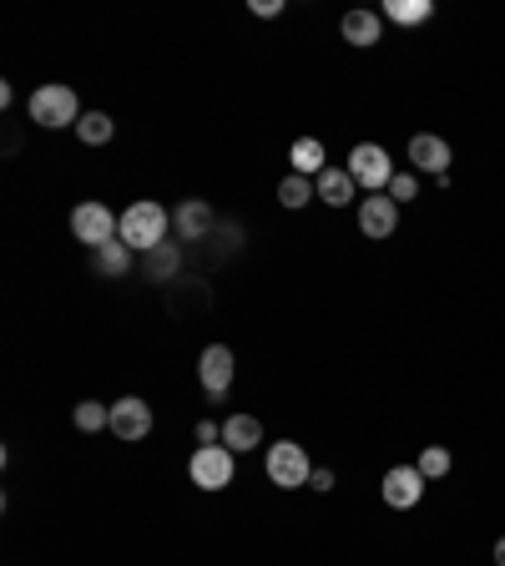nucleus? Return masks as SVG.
I'll return each mask as SVG.
<instances>
[{
  "instance_id": "obj_1",
  "label": "nucleus",
  "mask_w": 505,
  "mask_h": 566,
  "mask_svg": "<svg viewBox=\"0 0 505 566\" xmlns=\"http://www.w3.org/2000/svg\"><path fill=\"white\" fill-rule=\"evenodd\" d=\"M167 228H173V218H167V208L152 198L132 203V208L121 212V243L132 253H152L162 249V238H167Z\"/></svg>"
},
{
  "instance_id": "obj_2",
  "label": "nucleus",
  "mask_w": 505,
  "mask_h": 566,
  "mask_svg": "<svg viewBox=\"0 0 505 566\" xmlns=\"http://www.w3.org/2000/svg\"><path fill=\"white\" fill-rule=\"evenodd\" d=\"M81 117H86V112H81L77 92H71V86H61V81H51V86H36V92H31V122H36V127H46V132L77 127Z\"/></svg>"
},
{
  "instance_id": "obj_3",
  "label": "nucleus",
  "mask_w": 505,
  "mask_h": 566,
  "mask_svg": "<svg viewBox=\"0 0 505 566\" xmlns=\"http://www.w3.org/2000/svg\"><path fill=\"white\" fill-rule=\"evenodd\" d=\"M71 238L86 249H107L111 238H121V218H111L107 203H77L71 208Z\"/></svg>"
},
{
  "instance_id": "obj_4",
  "label": "nucleus",
  "mask_w": 505,
  "mask_h": 566,
  "mask_svg": "<svg viewBox=\"0 0 505 566\" xmlns=\"http://www.w3.org/2000/svg\"><path fill=\"white\" fill-rule=\"evenodd\" d=\"M308 475H314V465H308V450L298 446V440H279V446H268V481H273L279 490L308 486Z\"/></svg>"
},
{
  "instance_id": "obj_5",
  "label": "nucleus",
  "mask_w": 505,
  "mask_h": 566,
  "mask_svg": "<svg viewBox=\"0 0 505 566\" xmlns=\"http://www.w3.org/2000/svg\"><path fill=\"white\" fill-rule=\"evenodd\" d=\"M349 177L360 187H369V193H385L395 183V162H389V152L379 142H360L349 152Z\"/></svg>"
},
{
  "instance_id": "obj_6",
  "label": "nucleus",
  "mask_w": 505,
  "mask_h": 566,
  "mask_svg": "<svg viewBox=\"0 0 505 566\" xmlns=\"http://www.w3.org/2000/svg\"><path fill=\"white\" fill-rule=\"evenodd\" d=\"M187 475H192V486H198V490H223V486H233V450H227V446H202V450H192Z\"/></svg>"
},
{
  "instance_id": "obj_7",
  "label": "nucleus",
  "mask_w": 505,
  "mask_h": 566,
  "mask_svg": "<svg viewBox=\"0 0 505 566\" xmlns=\"http://www.w3.org/2000/svg\"><path fill=\"white\" fill-rule=\"evenodd\" d=\"M425 486H430V481L420 475V465H395V471H385L379 496H385V506H395V511H410V506H420Z\"/></svg>"
},
{
  "instance_id": "obj_8",
  "label": "nucleus",
  "mask_w": 505,
  "mask_h": 566,
  "mask_svg": "<svg viewBox=\"0 0 505 566\" xmlns=\"http://www.w3.org/2000/svg\"><path fill=\"white\" fill-rule=\"evenodd\" d=\"M198 374H202V390L213 400H223L227 390H233V374H238V359H233V349L227 344H208L202 349V365H198Z\"/></svg>"
},
{
  "instance_id": "obj_9",
  "label": "nucleus",
  "mask_w": 505,
  "mask_h": 566,
  "mask_svg": "<svg viewBox=\"0 0 505 566\" xmlns=\"http://www.w3.org/2000/svg\"><path fill=\"white\" fill-rule=\"evenodd\" d=\"M111 435H117V440H146V435H152V405L137 395L117 400V405H111Z\"/></svg>"
},
{
  "instance_id": "obj_10",
  "label": "nucleus",
  "mask_w": 505,
  "mask_h": 566,
  "mask_svg": "<svg viewBox=\"0 0 505 566\" xmlns=\"http://www.w3.org/2000/svg\"><path fill=\"white\" fill-rule=\"evenodd\" d=\"M399 228V203L389 198V193H369V198L360 203V233L364 238H395Z\"/></svg>"
},
{
  "instance_id": "obj_11",
  "label": "nucleus",
  "mask_w": 505,
  "mask_h": 566,
  "mask_svg": "<svg viewBox=\"0 0 505 566\" xmlns=\"http://www.w3.org/2000/svg\"><path fill=\"white\" fill-rule=\"evenodd\" d=\"M410 162L420 172H430V177H450V142L445 137H435V132H420V137H410Z\"/></svg>"
},
{
  "instance_id": "obj_12",
  "label": "nucleus",
  "mask_w": 505,
  "mask_h": 566,
  "mask_svg": "<svg viewBox=\"0 0 505 566\" xmlns=\"http://www.w3.org/2000/svg\"><path fill=\"white\" fill-rule=\"evenodd\" d=\"M354 177H349V168H324L319 177H314V198L324 203V208H349L354 203Z\"/></svg>"
},
{
  "instance_id": "obj_13",
  "label": "nucleus",
  "mask_w": 505,
  "mask_h": 566,
  "mask_svg": "<svg viewBox=\"0 0 505 566\" xmlns=\"http://www.w3.org/2000/svg\"><path fill=\"white\" fill-rule=\"evenodd\" d=\"M339 31H344L349 46L369 51V46H379V36H385V15H379V11H349Z\"/></svg>"
},
{
  "instance_id": "obj_14",
  "label": "nucleus",
  "mask_w": 505,
  "mask_h": 566,
  "mask_svg": "<svg viewBox=\"0 0 505 566\" xmlns=\"http://www.w3.org/2000/svg\"><path fill=\"white\" fill-rule=\"evenodd\" d=\"M173 223H177V233L187 238V243H198L208 228H213V208L202 198H187V203H177V212H173Z\"/></svg>"
},
{
  "instance_id": "obj_15",
  "label": "nucleus",
  "mask_w": 505,
  "mask_h": 566,
  "mask_svg": "<svg viewBox=\"0 0 505 566\" xmlns=\"http://www.w3.org/2000/svg\"><path fill=\"white\" fill-rule=\"evenodd\" d=\"M223 446L233 450V455H243V450L263 446V425L252 420V415H233V420H223Z\"/></svg>"
},
{
  "instance_id": "obj_16",
  "label": "nucleus",
  "mask_w": 505,
  "mask_h": 566,
  "mask_svg": "<svg viewBox=\"0 0 505 566\" xmlns=\"http://www.w3.org/2000/svg\"><path fill=\"white\" fill-rule=\"evenodd\" d=\"M289 162L298 177H319L324 172V142L319 137H298V142L289 147Z\"/></svg>"
},
{
  "instance_id": "obj_17",
  "label": "nucleus",
  "mask_w": 505,
  "mask_h": 566,
  "mask_svg": "<svg viewBox=\"0 0 505 566\" xmlns=\"http://www.w3.org/2000/svg\"><path fill=\"white\" fill-rule=\"evenodd\" d=\"M379 15H385V21H395V26H420V21H430V15H435V5H430V0H389Z\"/></svg>"
},
{
  "instance_id": "obj_18",
  "label": "nucleus",
  "mask_w": 505,
  "mask_h": 566,
  "mask_svg": "<svg viewBox=\"0 0 505 566\" xmlns=\"http://www.w3.org/2000/svg\"><path fill=\"white\" fill-rule=\"evenodd\" d=\"M111 132H117V122L107 117V112H86V117L77 122V137L86 147H102V142H111Z\"/></svg>"
},
{
  "instance_id": "obj_19",
  "label": "nucleus",
  "mask_w": 505,
  "mask_h": 566,
  "mask_svg": "<svg viewBox=\"0 0 505 566\" xmlns=\"http://www.w3.org/2000/svg\"><path fill=\"white\" fill-rule=\"evenodd\" d=\"M279 203H283L289 212L308 208V203H314V183H308V177H298V172H289V177L279 183Z\"/></svg>"
},
{
  "instance_id": "obj_20",
  "label": "nucleus",
  "mask_w": 505,
  "mask_h": 566,
  "mask_svg": "<svg viewBox=\"0 0 505 566\" xmlns=\"http://www.w3.org/2000/svg\"><path fill=\"white\" fill-rule=\"evenodd\" d=\"M96 268H102V274H111V278H121L127 268H132V249H127L121 238H111L107 249H96Z\"/></svg>"
},
{
  "instance_id": "obj_21",
  "label": "nucleus",
  "mask_w": 505,
  "mask_h": 566,
  "mask_svg": "<svg viewBox=\"0 0 505 566\" xmlns=\"http://www.w3.org/2000/svg\"><path fill=\"white\" fill-rule=\"evenodd\" d=\"M111 425V405H102V400H81L77 405V430H107Z\"/></svg>"
},
{
  "instance_id": "obj_22",
  "label": "nucleus",
  "mask_w": 505,
  "mask_h": 566,
  "mask_svg": "<svg viewBox=\"0 0 505 566\" xmlns=\"http://www.w3.org/2000/svg\"><path fill=\"white\" fill-rule=\"evenodd\" d=\"M414 465H420V475H425V481H439V475H450L455 461H450V450H445V446H425Z\"/></svg>"
},
{
  "instance_id": "obj_23",
  "label": "nucleus",
  "mask_w": 505,
  "mask_h": 566,
  "mask_svg": "<svg viewBox=\"0 0 505 566\" xmlns=\"http://www.w3.org/2000/svg\"><path fill=\"white\" fill-rule=\"evenodd\" d=\"M414 193H420V177H414V172H395L389 198H395V203H414Z\"/></svg>"
},
{
  "instance_id": "obj_24",
  "label": "nucleus",
  "mask_w": 505,
  "mask_h": 566,
  "mask_svg": "<svg viewBox=\"0 0 505 566\" xmlns=\"http://www.w3.org/2000/svg\"><path fill=\"white\" fill-rule=\"evenodd\" d=\"M177 274V249H152V278H173Z\"/></svg>"
},
{
  "instance_id": "obj_25",
  "label": "nucleus",
  "mask_w": 505,
  "mask_h": 566,
  "mask_svg": "<svg viewBox=\"0 0 505 566\" xmlns=\"http://www.w3.org/2000/svg\"><path fill=\"white\" fill-rule=\"evenodd\" d=\"M198 440H202V446H213V440H223V425L202 420V425H198Z\"/></svg>"
},
{
  "instance_id": "obj_26",
  "label": "nucleus",
  "mask_w": 505,
  "mask_h": 566,
  "mask_svg": "<svg viewBox=\"0 0 505 566\" xmlns=\"http://www.w3.org/2000/svg\"><path fill=\"white\" fill-rule=\"evenodd\" d=\"M283 0H252V15H279Z\"/></svg>"
},
{
  "instance_id": "obj_27",
  "label": "nucleus",
  "mask_w": 505,
  "mask_h": 566,
  "mask_svg": "<svg viewBox=\"0 0 505 566\" xmlns=\"http://www.w3.org/2000/svg\"><path fill=\"white\" fill-rule=\"evenodd\" d=\"M308 481H314V490H333V471H324V465L308 475Z\"/></svg>"
},
{
  "instance_id": "obj_28",
  "label": "nucleus",
  "mask_w": 505,
  "mask_h": 566,
  "mask_svg": "<svg viewBox=\"0 0 505 566\" xmlns=\"http://www.w3.org/2000/svg\"><path fill=\"white\" fill-rule=\"evenodd\" d=\"M495 566H505V536L495 541Z\"/></svg>"
}]
</instances>
